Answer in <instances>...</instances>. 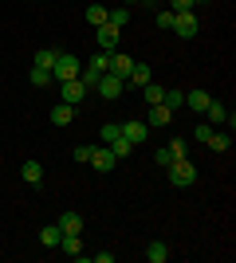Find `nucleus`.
<instances>
[{
    "instance_id": "20e7f679",
    "label": "nucleus",
    "mask_w": 236,
    "mask_h": 263,
    "mask_svg": "<svg viewBox=\"0 0 236 263\" xmlns=\"http://www.w3.org/2000/svg\"><path fill=\"white\" fill-rule=\"evenodd\" d=\"M173 32L181 40H193L197 35V12H173Z\"/></svg>"
},
{
    "instance_id": "aec40b11",
    "label": "nucleus",
    "mask_w": 236,
    "mask_h": 263,
    "mask_svg": "<svg viewBox=\"0 0 236 263\" xmlns=\"http://www.w3.org/2000/svg\"><path fill=\"white\" fill-rule=\"evenodd\" d=\"M111 20V8H102V4H90L87 8V24H95V28H102V24Z\"/></svg>"
},
{
    "instance_id": "f257e3e1",
    "label": "nucleus",
    "mask_w": 236,
    "mask_h": 263,
    "mask_svg": "<svg viewBox=\"0 0 236 263\" xmlns=\"http://www.w3.org/2000/svg\"><path fill=\"white\" fill-rule=\"evenodd\" d=\"M166 169H169V185L173 189H189L193 181H197V165H193L189 157H173Z\"/></svg>"
},
{
    "instance_id": "423d86ee",
    "label": "nucleus",
    "mask_w": 236,
    "mask_h": 263,
    "mask_svg": "<svg viewBox=\"0 0 236 263\" xmlns=\"http://www.w3.org/2000/svg\"><path fill=\"white\" fill-rule=\"evenodd\" d=\"M114 161H118V157L111 154V145H95V149H90V161H87V165H95L99 173H111Z\"/></svg>"
},
{
    "instance_id": "c85d7f7f",
    "label": "nucleus",
    "mask_w": 236,
    "mask_h": 263,
    "mask_svg": "<svg viewBox=\"0 0 236 263\" xmlns=\"http://www.w3.org/2000/svg\"><path fill=\"white\" fill-rule=\"evenodd\" d=\"M166 149H169L173 157H185V154H189V142H185V138H173V142H169Z\"/></svg>"
},
{
    "instance_id": "2f4dec72",
    "label": "nucleus",
    "mask_w": 236,
    "mask_h": 263,
    "mask_svg": "<svg viewBox=\"0 0 236 263\" xmlns=\"http://www.w3.org/2000/svg\"><path fill=\"white\" fill-rule=\"evenodd\" d=\"M111 24H114V28H126V24H130V12H126V8H114L111 12Z\"/></svg>"
},
{
    "instance_id": "e433bc0d",
    "label": "nucleus",
    "mask_w": 236,
    "mask_h": 263,
    "mask_svg": "<svg viewBox=\"0 0 236 263\" xmlns=\"http://www.w3.org/2000/svg\"><path fill=\"white\" fill-rule=\"evenodd\" d=\"M126 4H142V0H126Z\"/></svg>"
},
{
    "instance_id": "f8f14e48",
    "label": "nucleus",
    "mask_w": 236,
    "mask_h": 263,
    "mask_svg": "<svg viewBox=\"0 0 236 263\" xmlns=\"http://www.w3.org/2000/svg\"><path fill=\"white\" fill-rule=\"evenodd\" d=\"M56 224H59V232H63V236H79V232H83V216H79V212H63Z\"/></svg>"
},
{
    "instance_id": "39448f33",
    "label": "nucleus",
    "mask_w": 236,
    "mask_h": 263,
    "mask_svg": "<svg viewBox=\"0 0 236 263\" xmlns=\"http://www.w3.org/2000/svg\"><path fill=\"white\" fill-rule=\"evenodd\" d=\"M118 35H122V28H114V24L106 20L99 32H95V40H99V51H118Z\"/></svg>"
},
{
    "instance_id": "412c9836",
    "label": "nucleus",
    "mask_w": 236,
    "mask_h": 263,
    "mask_svg": "<svg viewBox=\"0 0 236 263\" xmlns=\"http://www.w3.org/2000/svg\"><path fill=\"white\" fill-rule=\"evenodd\" d=\"M59 252H67L71 259H79V255H83V240H79V236H63V240H59Z\"/></svg>"
},
{
    "instance_id": "1a4fd4ad",
    "label": "nucleus",
    "mask_w": 236,
    "mask_h": 263,
    "mask_svg": "<svg viewBox=\"0 0 236 263\" xmlns=\"http://www.w3.org/2000/svg\"><path fill=\"white\" fill-rule=\"evenodd\" d=\"M111 75H118V79H130V71H134V59L130 55H122V51H111V67H106Z\"/></svg>"
},
{
    "instance_id": "7ed1b4c3",
    "label": "nucleus",
    "mask_w": 236,
    "mask_h": 263,
    "mask_svg": "<svg viewBox=\"0 0 236 263\" xmlns=\"http://www.w3.org/2000/svg\"><path fill=\"white\" fill-rule=\"evenodd\" d=\"M95 90H99L102 99H122V90H126V79H118V75H111V71H106V75L99 79V83H95Z\"/></svg>"
},
{
    "instance_id": "f03ea898",
    "label": "nucleus",
    "mask_w": 236,
    "mask_h": 263,
    "mask_svg": "<svg viewBox=\"0 0 236 263\" xmlns=\"http://www.w3.org/2000/svg\"><path fill=\"white\" fill-rule=\"evenodd\" d=\"M79 71H83V59L59 51L56 55V67H51V79H56V83H67V79H79Z\"/></svg>"
},
{
    "instance_id": "9d476101",
    "label": "nucleus",
    "mask_w": 236,
    "mask_h": 263,
    "mask_svg": "<svg viewBox=\"0 0 236 263\" xmlns=\"http://www.w3.org/2000/svg\"><path fill=\"white\" fill-rule=\"evenodd\" d=\"M213 102V95L209 90H185V106L193 110V114H205V106Z\"/></svg>"
},
{
    "instance_id": "9b49d317",
    "label": "nucleus",
    "mask_w": 236,
    "mask_h": 263,
    "mask_svg": "<svg viewBox=\"0 0 236 263\" xmlns=\"http://www.w3.org/2000/svg\"><path fill=\"white\" fill-rule=\"evenodd\" d=\"M173 122V110L166 106V102H157V106H150V118H146V126L154 130V126H169Z\"/></svg>"
},
{
    "instance_id": "cd10ccee",
    "label": "nucleus",
    "mask_w": 236,
    "mask_h": 263,
    "mask_svg": "<svg viewBox=\"0 0 236 263\" xmlns=\"http://www.w3.org/2000/svg\"><path fill=\"white\" fill-rule=\"evenodd\" d=\"M118 134H122V126H118V122H106V126H102V145H111Z\"/></svg>"
},
{
    "instance_id": "6ab92c4d",
    "label": "nucleus",
    "mask_w": 236,
    "mask_h": 263,
    "mask_svg": "<svg viewBox=\"0 0 236 263\" xmlns=\"http://www.w3.org/2000/svg\"><path fill=\"white\" fill-rule=\"evenodd\" d=\"M59 240H63L59 224H47V228H40V243H44V248H59Z\"/></svg>"
},
{
    "instance_id": "a878e982",
    "label": "nucleus",
    "mask_w": 236,
    "mask_h": 263,
    "mask_svg": "<svg viewBox=\"0 0 236 263\" xmlns=\"http://www.w3.org/2000/svg\"><path fill=\"white\" fill-rule=\"evenodd\" d=\"M161 102H166L169 110H181V106H185V90H166V95H161Z\"/></svg>"
},
{
    "instance_id": "dca6fc26",
    "label": "nucleus",
    "mask_w": 236,
    "mask_h": 263,
    "mask_svg": "<svg viewBox=\"0 0 236 263\" xmlns=\"http://www.w3.org/2000/svg\"><path fill=\"white\" fill-rule=\"evenodd\" d=\"M205 114H209V126H225V118H228V106L213 99L209 106H205Z\"/></svg>"
},
{
    "instance_id": "473e14b6",
    "label": "nucleus",
    "mask_w": 236,
    "mask_h": 263,
    "mask_svg": "<svg viewBox=\"0 0 236 263\" xmlns=\"http://www.w3.org/2000/svg\"><path fill=\"white\" fill-rule=\"evenodd\" d=\"M197 4L193 0H169V12H193Z\"/></svg>"
},
{
    "instance_id": "6e6552de",
    "label": "nucleus",
    "mask_w": 236,
    "mask_h": 263,
    "mask_svg": "<svg viewBox=\"0 0 236 263\" xmlns=\"http://www.w3.org/2000/svg\"><path fill=\"white\" fill-rule=\"evenodd\" d=\"M118 126H122V138L130 145H142L150 138V126H146V122H118Z\"/></svg>"
},
{
    "instance_id": "bb28decb",
    "label": "nucleus",
    "mask_w": 236,
    "mask_h": 263,
    "mask_svg": "<svg viewBox=\"0 0 236 263\" xmlns=\"http://www.w3.org/2000/svg\"><path fill=\"white\" fill-rule=\"evenodd\" d=\"M130 149H134V145L126 142L122 134H118V138H114V142H111V154H114V157H130Z\"/></svg>"
},
{
    "instance_id": "c9c22d12",
    "label": "nucleus",
    "mask_w": 236,
    "mask_h": 263,
    "mask_svg": "<svg viewBox=\"0 0 236 263\" xmlns=\"http://www.w3.org/2000/svg\"><path fill=\"white\" fill-rule=\"evenodd\" d=\"M193 134H197V142H209V134H213V126H197Z\"/></svg>"
},
{
    "instance_id": "2eb2a0df",
    "label": "nucleus",
    "mask_w": 236,
    "mask_h": 263,
    "mask_svg": "<svg viewBox=\"0 0 236 263\" xmlns=\"http://www.w3.org/2000/svg\"><path fill=\"white\" fill-rule=\"evenodd\" d=\"M20 177L28 181V185H40V181H44V165H40V161H24L20 165Z\"/></svg>"
},
{
    "instance_id": "a211bd4d",
    "label": "nucleus",
    "mask_w": 236,
    "mask_h": 263,
    "mask_svg": "<svg viewBox=\"0 0 236 263\" xmlns=\"http://www.w3.org/2000/svg\"><path fill=\"white\" fill-rule=\"evenodd\" d=\"M209 145H213L216 154H228V145H232V130H213V134H209Z\"/></svg>"
},
{
    "instance_id": "0eeeda50",
    "label": "nucleus",
    "mask_w": 236,
    "mask_h": 263,
    "mask_svg": "<svg viewBox=\"0 0 236 263\" xmlns=\"http://www.w3.org/2000/svg\"><path fill=\"white\" fill-rule=\"evenodd\" d=\"M59 95H63V102H71V106H79V102L87 99L90 90L79 83V79H67V83H59Z\"/></svg>"
},
{
    "instance_id": "4c0bfd02",
    "label": "nucleus",
    "mask_w": 236,
    "mask_h": 263,
    "mask_svg": "<svg viewBox=\"0 0 236 263\" xmlns=\"http://www.w3.org/2000/svg\"><path fill=\"white\" fill-rule=\"evenodd\" d=\"M193 4H205V0H193Z\"/></svg>"
},
{
    "instance_id": "f3484780",
    "label": "nucleus",
    "mask_w": 236,
    "mask_h": 263,
    "mask_svg": "<svg viewBox=\"0 0 236 263\" xmlns=\"http://www.w3.org/2000/svg\"><path fill=\"white\" fill-rule=\"evenodd\" d=\"M51 122H56V126H71V122H75V106H71V102H59V106L51 110Z\"/></svg>"
},
{
    "instance_id": "72a5a7b5",
    "label": "nucleus",
    "mask_w": 236,
    "mask_h": 263,
    "mask_svg": "<svg viewBox=\"0 0 236 263\" xmlns=\"http://www.w3.org/2000/svg\"><path fill=\"white\" fill-rule=\"evenodd\" d=\"M154 161H157V165H161V169H166V165H169V161H173V154H169L166 145H161V149H157V154H154Z\"/></svg>"
},
{
    "instance_id": "5701e85b",
    "label": "nucleus",
    "mask_w": 236,
    "mask_h": 263,
    "mask_svg": "<svg viewBox=\"0 0 236 263\" xmlns=\"http://www.w3.org/2000/svg\"><path fill=\"white\" fill-rule=\"evenodd\" d=\"M28 79H32V87H40V90H44L47 83H56V79H51V71H47V67H32V75H28Z\"/></svg>"
},
{
    "instance_id": "f704fd0d",
    "label": "nucleus",
    "mask_w": 236,
    "mask_h": 263,
    "mask_svg": "<svg viewBox=\"0 0 236 263\" xmlns=\"http://www.w3.org/2000/svg\"><path fill=\"white\" fill-rule=\"evenodd\" d=\"M90 259H95V263H114V252H95Z\"/></svg>"
},
{
    "instance_id": "c756f323",
    "label": "nucleus",
    "mask_w": 236,
    "mask_h": 263,
    "mask_svg": "<svg viewBox=\"0 0 236 263\" xmlns=\"http://www.w3.org/2000/svg\"><path fill=\"white\" fill-rule=\"evenodd\" d=\"M157 28H161V32H173V12H169V8L157 12Z\"/></svg>"
},
{
    "instance_id": "7c9ffc66",
    "label": "nucleus",
    "mask_w": 236,
    "mask_h": 263,
    "mask_svg": "<svg viewBox=\"0 0 236 263\" xmlns=\"http://www.w3.org/2000/svg\"><path fill=\"white\" fill-rule=\"evenodd\" d=\"M90 149H95V145H75V149H71V161H83V165H87L90 161Z\"/></svg>"
},
{
    "instance_id": "4468645a",
    "label": "nucleus",
    "mask_w": 236,
    "mask_h": 263,
    "mask_svg": "<svg viewBox=\"0 0 236 263\" xmlns=\"http://www.w3.org/2000/svg\"><path fill=\"white\" fill-rule=\"evenodd\" d=\"M146 259H150V263H166V259H169L166 240H150V243H146Z\"/></svg>"
},
{
    "instance_id": "4be33fe9",
    "label": "nucleus",
    "mask_w": 236,
    "mask_h": 263,
    "mask_svg": "<svg viewBox=\"0 0 236 263\" xmlns=\"http://www.w3.org/2000/svg\"><path fill=\"white\" fill-rule=\"evenodd\" d=\"M56 55H59V47H40V51H35V67H47V71H51V67H56Z\"/></svg>"
},
{
    "instance_id": "ddd939ff",
    "label": "nucleus",
    "mask_w": 236,
    "mask_h": 263,
    "mask_svg": "<svg viewBox=\"0 0 236 263\" xmlns=\"http://www.w3.org/2000/svg\"><path fill=\"white\" fill-rule=\"evenodd\" d=\"M130 87H146V83H154V71H150V63H134V71H130V79H126Z\"/></svg>"
},
{
    "instance_id": "393cba45",
    "label": "nucleus",
    "mask_w": 236,
    "mask_h": 263,
    "mask_svg": "<svg viewBox=\"0 0 236 263\" xmlns=\"http://www.w3.org/2000/svg\"><path fill=\"white\" fill-rule=\"evenodd\" d=\"M87 63L95 67L99 75H106V67H111V51H95V55H90V59H87Z\"/></svg>"
},
{
    "instance_id": "b1692460",
    "label": "nucleus",
    "mask_w": 236,
    "mask_h": 263,
    "mask_svg": "<svg viewBox=\"0 0 236 263\" xmlns=\"http://www.w3.org/2000/svg\"><path fill=\"white\" fill-rule=\"evenodd\" d=\"M161 95H166V87H157V83H146V87H142V99H146L150 106H157V102H161Z\"/></svg>"
}]
</instances>
